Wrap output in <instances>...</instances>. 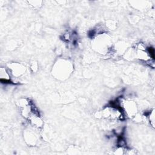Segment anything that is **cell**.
<instances>
[{
	"mask_svg": "<svg viewBox=\"0 0 155 155\" xmlns=\"http://www.w3.org/2000/svg\"><path fill=\"white\" fill-rule=\"evenodd\" d=\"M72 70V64L68 60L59 59L54 65L53 74L56 78L65 79L70 76Z\"/></svg>",
	"mask_w": 155,
	"mask_h": 155,
	"instance_id": "obj_1",
	"label": "cell"
},
{
	"mask_svg": "<svg viewBox=\"0 0 155 155\" xmlns=\"http://www.w3.org/2000/svg\"><path fill=\"white\" fill-rule=\"evenodd\" d=\"M27 131L25 134V138L26 140V142L31 145H35L36 141H37V136L33 132V130H27Z\"/></svg>",
	"mask_w": 155,
	"mask_h": 155,
	"instance_id": "obj_5",
	"label": "cell"
},
{
	"mask_svg": "<svg viewBox=\"0 0 155 155\" xmlns=\"http://www.w3.org/2000/svg\"><path fill=\"white\" fill-rule=\"evenodd\" d=\"M7 69L14 78H21L25 74L27 70V68L24 64L18 62L9 64L7 66Z\"/></svg>",
	"mask_w": 155,
	"mask_h": 155,
	"instance_id": "obj_3",
	"label": "cell"
},
{
	"mask_svg": "<svg viewBox=\"0 0 155 155\" xmlns=\"http://www.w3.org/2000/svg\"><path fill=\"white\" fill-rule=\"evenodd\" d=\"M0 79L2 83L10 84L12 82V76L7 68L1 67L0 69Z\"/></svg>",
	"mask_w": 155,
	"mask_h": 155,
	"instance_id": "obj_4",
	"label": "cell"
},
{
	"mask_svg": "<svg viewBox=\"0 0 155 155\" xmlns=\"http://www.w3.org/2000/svg\"><path fill=\"white\" fill-rule=\"evenodd\" d=\"M93 39H94L93 47L97 52L106 54L111 48L110 39L105 33L97 35Z\"/></svg>",
	"mask_w": 155,
	"mask_h": 155,
	"instance_id": "obj_2",
	"label": "cell"
}]
</instances>
